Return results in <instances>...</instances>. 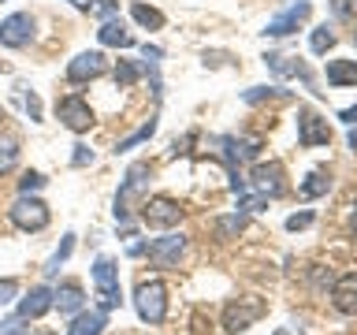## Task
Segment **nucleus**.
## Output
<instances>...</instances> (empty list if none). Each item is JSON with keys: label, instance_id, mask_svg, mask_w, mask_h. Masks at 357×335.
<instances>
[{"label": "nucleus", "instance_id": "obj_3", "mask_svg": "<svg viewBox=\"0 0 357 335\" xmlns=\"http://www.w3.org/2000/svg\"><path fill=\"white\" fill-rule=\"evenodd\" d=\"M134 309L145 324H160L167 317V287L160 279H142L134 290Z\"/></svg>", "mask_w": 357, "mask_h": 335}, {"label": "nucleus", "instance_id": "obj_11", "mask_svg": "<svg viewBox=\"0 0 357 335\" xmlns=\"http://www.w3.org/2000/svg\"><path fill=\"white\" fill-rule=\"evenodd\" d=\"M105 67H108V60H105V52H78L71 64H67V82L71 86H82V82H93V78H100L105 75Z\"/></svg>", "mask_w": 357, "mask_h": 335}, {"label": "nucleus", "instance_id": "obj_36", "mask_svg": "<svg viewBox=\"0 0 357 335\" xmlns=\"http://www.w3.org/2000/svg\"><path fill=\"white\" fill-rule=\"evenodd\" d=\"M26 112H30V119H41V100H38V94H26Z\"/></svg>", "mask_w": 357, "mask_h": 335}, {"label": "nucleus", "instance_id": "obj_21", "mask_svg": "<svg viewBox=\"0 0 357 335\" xmlns=\"http://www.w3.org/2000/svg\"><path fill=\"white\" fill-rule=\"evenodd\" d=\"M328 186H331V172L328 168H312L305 175V183H301V198H320V194H328Z\"/></svg>", "mask_w": 357, "mask_h": 335}, {"label": "nucleus", "instance_id": "obj_42", "mask_svg": "<svg viewBox=\"0 0 357 335\" xmlns=\"http://www.w3.org/2000/svg\"><path fill=\"white\" fill-rule=\"evenodd\" d=\"M0 123H4V108H0Z\"/></svg>", "mask_w": 357, "mask_h": 335}, {"label": "nucleus", "instance_id": "obj_12", "mask_svg": "<svg viewBox=\"0 0 357 335\" xmlns=\"http://www.w3.org/2000/svg\"><path fill=\"white\" fill-rule=\"evenodd\" d=\"M33 38V15L30 11H15V15H8L0 22V45L4 49H22V45H30Z\"/></svg>", "mask_w": 357, "mask_h": 335}, {"label": "nucleus", "instance_id": "obj_20", "mask_svg": "<svg viewBox=\"0 0 357 335\" xmlns=\"http://www.w3.org/2000/svg\"><path fill=\"white\" fill-rule=\"evenodd\" d=\"M331 86H357V60H328Z\"/></svg>", "mask_w": 357, "mask_h": 335}, {"label": "nucleus", "instance_id": "obj_35", "mask_svg": "<svg viewBox=\"0 0 357 335\" xmlns=\"http://www.w3.org/2000/svg\"><path fill=\"white\" fill-rule=\"evenodd\" d=\"M312 223V212H294V216H287V231H301Z\"/></svg>", "mask_w": 357, "mask_h": 335}, {"label": "nucleus", "instance_id": "obj_31", "mask_svg": "<svg viewBox=\"0 0 357 335\" xmlns=\"http://www.w3.org/2000/svg\"><path fill=\"white\" fill-rule=\"evenodd\" d=\"M45 183H49V179H45L41 172H26L19 179V194H33V190H41Z\"/></svg>", "mask_w": 357, "mask_h": 335}, {"label": "nucleus", "instance_id": "obj_43", "mask_svg": "<svg viewBox=\"0 0 357 335\" xmlns=\"http://www.w3.org/2000/svg\"><path fill=\"white\" fill-rule=\"evenodd\" d=\"M354 41H357V34H354Z\"/></svg>", "mask_w": 357, "mask_h": 335}, {"label": "nucleus", "instance_id": "obj_8", "mask_svg": "<svg viewBox=\"0 0 357 335\" xmlns=\"http://www.w3.org/2000/svg\"><path fill=\"white\" fill-rule=\"evenodd\" d=\"M298 145L301 149H317V145H331V127L328 119L317 116L312 108H298Z\"/></svg>", "mask_w": 357, "mask_h": 335}, {"label": "nucleus", "instance_id": "obj_22", "mask_svg": "<svg viewBox=\"0 0 357 335\" xmlns=\"http://www.w3.org/2000/svg\"><path fill=\"white\" fill-rule=\"evenodd\" d=\"M130 15H134V22H142L145 30H160L164 27V11H156L153 4H142V0L130 4Z\"/></svg>", "mask_w": 357, "mask_h": 335}, {"label": "nucleus", "instance_id": "obj_39", "mask_svg": "<svg viewBox=\"0 0 357 335\" xmlns=\"http://www.w3.org/2000/svg\"><path fill=\"white\" fill-rule=\"evenodd\" d=\"M346 142H350V149H357V127L350 131V138H346Z\"/></svg>", "mask_w": 357, "mask_h": 335}, {"label": "nucleus", "instance_id": "obj_9", "mask_svg": "<svg viewBox=\"0 0 357 335\" xmlns=\"http://www.w3.org/2000/svg\"><path fill=\"white\" fill-rule=\"evenodd\" d=\"M183 220V205L172 198H145L142 201V223L145 228H175Z\"/></svg>", "mask_w": 357, "mask_h": 335}, {"label": "nucleus", "instance_id": "obj_18", "mask_svg": "<svg viewBox=\"0 0 357 335\" xmlns=\"http://www.w3.org/2000/svg\"><path fill=\"white\" fill-rule=\"evenodd\" d=\"M97 41H100V45H112V49H130V45H134V34L127 30V22H123V19L112 15V19L100 22Z\"/></svg>", "mask_w": 357, "mask_h": 335}, {"label": "nucleus", "instance_id": "obj_7", "mask_svg": "<svg viewBox=\"0 0 357 335\" xmlns=\"http://www.w3.org/2000/svg\"><path fill=\"white\" fill-rule=\"evenodd\" d=\"M56 119H60L67 131H75V134H86V131L97 123V119H93V108H89L78 94L56 100Z\"/></svg>", "mask_w": 357, "mask_h": 335}, {"label": "nucleus", "instance_id": "obj_23", "mask_svg": "<svg viewBox=\"0 0 357 335\" xmlns=\"http://www.w3.org/2000/svg\"><path fill=\"white\" fill-rule=\"evenodd\" d=\"M245 212H231V216H220L216 223H212V231H216V239H231V234H238L245 228Z\"/></svg>", "mask_w": 357, "mask_h": 335}, {"label": "nucleus", "instance_id": "obj_15", "mask_svg": "<svg viewBox=\"0 0 357 335\" xmlns=\"http://www.w3.org/2000/svg\"><path fill=\"white\" fill-rule=\"evenodd\" d=\"M52 309V290L49 287H30L26 295L19 298V317L22 320H38Z\"/></svg>", "mask_w": 357, "mask_h": 335}, {"label": "nucleus", "instance_id": "obj_17", "mask_svg": "<svg viewBox=\"0 0 357 335\" xmlns=\"http://www.w3.org/2000/svg\"><path fill=\"white\" fill-rule=\"evenodd\" d=\"M52 309H60V317H75L86 309V295L78 283H63L60 290H52Z\"/></svg>", "mask_w": 357, "mask_h": 335}, {"label": "nucleus", "instance_id": "obj_24", "mask_svg": "<svg viewBox=\"0 0 357 335\" xmlns=\"http://www.w3.org/2000/svg\"><path fill=\"white\" fill-rule=\"evenodd\" d=\"M153 134H156V116H153L149 123H142V127H138V131H134V134H130V138H119V142H116V153H127V149H134V145H142V142H149V138H153Z\"/></svg>", "mask_w": 357, "mask_h": 335}, {"label": "nucleus", "instance_id": "obj_1", "mask_svg": "<svg viewBox=\"0 0 357 335\" xmlns=\"http://www.w3.org/2000/svg\"><path fill=\"white\" fill-rule=\"evenodd\" d=\"M149 179H153V164L138 161V164L127 168V179H123V186H119V194H116V220H119V223L130 220L134 201L145 198V186H149Z\"/></svg>", "mask_w": 357, "mask_h": 335}, {"label": "nucleus", "instance_id": "obj_16", "mask_svg": "<svg viewBox=\"0 0 357 335\" xmlns=\"http://www.w3.org/2000/svg\"><path fill=\"white\" fill-rule=\"evenodd\" d=\"M105 328H108V309H82L71 317L67 335H100Z\"/></svg>", "mask_w": 357, "mask_h": 335}, {"label": "nucleus", "instance_id": "obj_34", "mask_svg": "<svg viewBox=\"0 0 357 335\" xmlns=\"http://www.w3.org/2000/svg\"><path fill=\"white\" fill-rule=\"evenodd\" d=\"M15 295H19V283H15V279H0V309H4Z\"/></svg>", "mask_w": 357, "mask_h": 335}, {"label": "nucleus", "instance_id": "obj_33", "mask_svg": "<svg viewBox=\"0 0 357 335\" xmlns=\"http://www.w3.org/2000/svg\"><path fill=\"white\" fill-rule=\"evenodd\" d=\"M71 164H75V168H86V164H93V149L78 142V145H75V156H71Z\"/></svg>", "mask_w": 357, "mask_h": 335}, {"label": "nucleus", "instance_id": "obj_10", "mask_svg": "<svg viewBox=\"0 0 357 335\" xmlns=\"http://www.w3.org/2000/svg\"><path fill=\"white\" fill-rule=\"evenodd\" d=\"M250 186H253L261 198H283V194H287V183H283V164H279V161L257 164L253 172H250Z\"/></svg>", "mask_w": 357, "mask_h": 335}, {"label": "nucleus", "instance_id": "obj_44", "mask_svg": "<svg viewBox=\"0 0 357 335\" xmlns=\"http://www.w3.org/2000/svg\"><path fill=\"white\" fill-rule=\"evenodd\" d=\"M0 4H4V0H0Z\"/></svg>", "mask_w": 357, "mask_h": 335}, {"label": "nucleus", "instance_id": "obj_37", "mask_svg": "<svg viewBox=\"0 0 357 335\" xmlns=\"http://www.w3.org/2000/svg\"><path fill=\"white\" fill-rule=\"evenodd\" d=\"M339 119H342V123H357V108H342Z\"/></svg>", "mask_w": 357, "mask_h": 335}, {"label": "nucleus", "instance_id": "obj_40", "mask_svg": "<svg viewBox=\"0 0 357 335\" xmlns=\"http://www.w3.org/2000/svg\"><path fill=\"white\" fill-rule=\"evenodd\" d=\"M272 335H290V332H287V328H275V332H272Z\"/></svg>", "mask_w": 357, "mask_h": 335}, {"label": "nucleus", "instance_id": "obj_6", "mask_svg": "<svg viewBox=\"0 0 357 335\" xmlns=\"http://www.w3.org/2000/svg\"><path fill=\"white\" fill-rule=\"evenodd\" d=\"M149 257L156 268H175L178 257L186 253V234H164V239H149L138 242V257Z\"/></svg>", "mask_w": 357, "mask_h": 335}, {"label": "nucleus", "instance_id": "obj_5", "mask_svg": "<svg viewBox=\"0 0 357 335\" xmlns=\"http://www.w3.org/2000/svg\"><path fill=\"white\" fill-rule=\"evenodd\" d=\"M93 287H97L100 309H119L123 290H119V268L112 257H97L93 261Z\"/></svg>", "mask_w": 357, "mask_h": 335}, {"label": "nucleus", "instance_id": "obj_26", "mask_svg": "<svg viewBox=\"0 0 357 335\" xmlns=\"http://www.w3.org/2000/svg\"><path fill=\"white\" fill-rule=\"evenodd\" d=\"M138 78H142V67L134 64V60H119V64H116V86H119V89H130Z\"/></svg>", "mask_w": 357, "mask_h": 335}, {"label": "nucleus", "instance_id": "obj_13", "mask_svg": "<svg viewBox=\"0 0 357 335\" xmlns=\"http://www.w3.org/2000/svg\"><path fill=\"white\" fill-rule=\"evenodd\" d=\"M309 11H312V4L309 0H298V4H290L283 15H275V19H268V27L261 30L264 38H287V34H294L301 22L309 19Z\"/></svg>", "mask_w": 357, "mask_h": 335}, {"label": "nucleus", "instance_id": "obj_27", "mask_svg": "<svg viewBox=\"0 0 357 335\" xmlns=\"http://www.w3.org/2000/svg\"><path fill=\"white\" fill-rule=\"evenodd\" d=\"M15 161H19V142L15 138H0V175L11 172Z\"/></svg>", "mask_w": 357, "mask_h": 335}, {"label": "nucleus", "instance_id": "obj_32", "mask_svg": "<svg viewBox=\"0 0 357 335\" xmlns=\"http://www.w3.org/2000/svg\"><path fill=\"white\" fill-rule=\"evenodd\" d=\"M119 11V0H93L89 4V15H97V19H112Z\"/></svg>", "mask_w": 357, "mask_h": 335}, {"label": "nucleus", "instance_id": "obj_19", "mask_svg": "<svg viewBox=\"0 0 357 335\" xmlns=\"http://www.w3.org/2000/svg\"><path fill=\"white\" fill-rule=\"evenodd\" d=\"M264 64L272 67L275 75H301V78H305V82H312V71H309V67L301 64V60H294V56H279V52H268V56H264Z\"/></svg>", "mask_w": 357, "mask_h": 335}, {"label": "nucleus", "instance_id": "obj_28", "mask_svg": "<svg viewBox=\"0 0 357 335\" xmlns=\"http://www.w3.org/2000/svg\"><path fill=\"white\" fill-rule=\"evenodd\" d=\"M309 45H312V52H317V56H324L328 49H335V34L328 27H317V30H312V38H309Z\"/></svg>", "mask_w": 357, "mask_h": 335}, {"label": "nucleus", "instance_id": "obj_4", "mask_svg": "<svg viewBox=\"0 0 357 335\" xmlns=\"http://www.w3.org/2000/svg\"><path fill=\"white\" fill-rule=\"evenodd\" d=\"M8 216H11V223H15L19 231H45V228H49V220H52V212H49V205H45L41 198L19 194L15 205L8 209Z\"/></svg>", "mask_w": 357, "mask_h": 335}, {"label": "nucleus", "instance_id": "obj_30", "mask_svg": "<svg viewBox=\"0 0 357 335\" xmlns=\"http://www.w3.org/2000/svg\"><path fill=\"white\" fill-rule=\"evenodd\" d=\"M264 97H283V89H275V86H253V89H245V94H242L245 105H257V100H264Z\"/></svg>", "mask_w": 357, "mask_h": 335}, {"label": "nucleus", "instance_id": "obj_14", "mask_svg": "<svg viewBox=\"0 0 357 335\" xmlns=\"http://www.w3.org/2000/svg\"><path fill=\"white\" fill-rule=\"evenodd\" d=\"M331 302L339 313H346V317H357V272H346V276L335 279Z\"/></svg>", "mask_w": 357, "mask_h": 335}, {"label": "nucleus", "instance_id": "obj_25", "mask_svg": "<svg viewBox=\"0 0 357 335\" xmlns=\"http://www.w3.org/2000/svg\"><path fill=\"white\" fill-rule=\"evenodd\" d=\"M71 250H75V234L67 231L63 242H60V250H56V253L49 257V265H45V276H56V272H60V265L67 261V257H71Z\"/></svg>", "mask_w": 357, "mask_h": 335}, {"label": "nucleus", "instance_id": "obj_41", "mask_svg": "<svg viewBox=\"0 0 357 335\" xmlns=\"http://www.w3.org/2000/svg\"><path fill=\"white\" fill-rule=\"evenodd\" d=\"M354 231H357V205H354Z\"/></svg>", "mask_w": 357, "mask_h": 335}, {"label": "nucleus", "instance_id": "obj_2", "mask_svg": "<svg viewBox=\"0 0 357 335\" xmlns=\"http://www.w3.org/2000/svg\"><path fill=\"white\" fill-rule=\"evenodd\" d=\"M264 313H268V302L261 295H242V298L227 302V309H223V328H227L231 335H238L245 328H253Z\"/></svg>", "mask_w": 357, "mask_h": 335}, {"label": "nucleus", "instance_id": "obj_29", "mask_svg": "<svg viewBox=\"0 0 357 335\" xmlns=\"http://www.w3.org/2000/svg\"><path fill=\"white\" fill-rule=\"evenodd\" d=\"M331 15L342 19V22H354L357 19V0H331Z\"/></svg>", "mask_w": 357, "mask_h": 335}, {"label": "nucleus", "instance_id": "obj_38", "mask_svg": "<svg viewBox=\"0 0 357 335\" xmlns=\"http://www.w3.org/2000/svg\"><path fill=\"white\" fill-rule=\"evenodd\" d=\"M71 4H75L78 11H89V4H93V0H71Z\"/></svg>", "mask_w": 357, "mask_h": 335}]
</instances>
